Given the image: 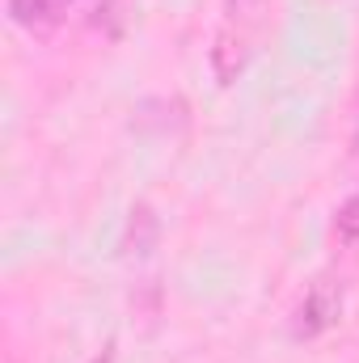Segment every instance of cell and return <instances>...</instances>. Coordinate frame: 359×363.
Here are the masks:
<instances>
[{"mask_svg":"<svg viewBox=\"0 0 359 363\" xmlns=\"http://www.w3.org/2000/svg\"><path fill=\"white\" fill-rule=\"evenodd\" d=\"M64 4H68V0H9V17H13L17 26L34 30V34H47V30L60 26Z\"/></svg>","mask_w":359,"mask_h":363,"instance_id":"cell-4","label":"cell"},{"mask_svg":"<svg viewBox=\"0 0 359 363\" xmlns=\"http://www.w3.org/2000/svg\"><path fill=\"white\" fill-rule=\"evenodd\" d=\"M224 4H228V17L233 21H258L267 13L270 0H224Z\"/></svg>","mask_w":359,"mask_h":363,"instance_id":"cell-6","label":"cell"},{"mask_svg":"<svg viewBox=\"0 0 359 363\" xmlns=\"http://www.w3.org/2000/svg\"><path fill=\"white\" fill-rule=\"evenodd\" d=\"M334 233H338V241H347V245L359 241V190L351 199L338 203V211H334Z\"/></svg>","mask_w":359,"mask_h":363,"instance_id":"cell-5","label":"cell"},{"mask_svg":"<svg viewBox=\"0 0 359 363\" xmlns=\"http://www.w3.org/2000/svg\"><path fill=\"white\" fill-rule=\"evenodd\" d=\"M250 64V38L241 30H220L211 43V72L220 85H233Z\"/></svg>","mask_w":359,"mask_h":363,"instance_id":"cell-2","label":"cell"},{"mask_svg":"<svg viewBox=\"0 0 359 363\" xmlns=\"http://www.w3.org/2000/svg\"><path fill=\"white\" fill-rule=\"evenodd\" d=\"M161 241V216L153 211V203H136L123 228V254L127 258H148Z\"/></svg>","mask_w":359,"mask_h":363,"instance_id":"cell-3","label":"cell"},{"mask_svg":"<svg viewBox=\"0 0 359 363\" xmlns=\"http://www.w3.org/2000/svg\"><path fill=\"white\" fill-rule=\"evenodd\" d=\"M89 363H114V351H101V355H93Z\"/></svg>","mask_w":359,"mask_h":363,"instance_id":"cell-7","label":"cell"},{"mask_svg":"<svg viewBox=\"0 0 359 363\" xmlns=\"http://www.w3.org/2000/svg\"><path fill=\"white\" fill-rule=\"evenodd\" d=\"M338 317H343V283L330 279V274H321V279H313L309 291L300 296V304H296V313H292V334H296L300 342L321 338L326 330L338 325Z\"/></svg>","mask_w":359,"mask_h":363,"instance_id":"cell-1","label":"cell"}]
</instances>
